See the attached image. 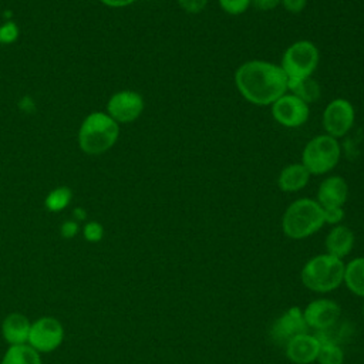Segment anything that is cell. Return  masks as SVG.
<instances>
[{
    "label": "cell",
    "instance_id": "7a4b0ae2",
    "mask_svg": "<svg viewBox=\"0 0 364 364\" xmlns=\"http://www.w3.org/2000/svg\"><path fill=\"white\" fill-rule=\"evenodd\" d=\"M324 225V212L316 199L300 198L293 200L282 218L283 233L294 240L306 239Z\"/></svg>",
    "mask_w": 364,
    "mask_h": 364
},
{
    "label": "cell",
    "instance_id": "83f0119b",
    "mask_svg": "<svg viewBox=\"0 0 364 364\" xmlns=\"http://www.w3.org/2000/svg\"><path fill=\"white\" fill-rule=\"evenodd\" d=\"M280 4L284 7L286 11L296 14V13H300L306 9L307 0H282Z\"/></svg>",
    "mask_w": 364,
    "mask_h": 364
},
{
    "label": "cell",
    "instance_id": "7c38bea8",
    "mask_svg": "<svg viewBox=\"0 0 364 364\" xmlns=\"http://www.w3.org/2000/svg\"><path fill=\"white\" fill-rule=\"evenodd\" d=\"M307 324L303 317V310L297 306L290 307L280 314L270 328V338L277 346H286L296 336L307 333Z\"/></svg>",
    "mask_w": 364,
    "mask_h": 364
},
{
    "label": "cell",
    "instance_id": "d6986e66",
    "mask_svg": "<svg viewBox=\"0 0 364 364\" xmlns=\"http://www.w3.org/2000/svg\"><path fill=\"white\" fill-rule=\"evenodd\" d=\"M287 92L310 104L318 100L321 90L318 82L311 75V77H303V78H287Z\"/></svg>",
    "mask_w": 364,
    "mask_h": 364
},
{
    "label": "cell",
    "instance_id": "484cf974",
    "mask_svg": "<svg viewBox=\"0 0 364 364\" xmlns=\"http://www.w3.org/2000/svg\"><path fill=\"white\" fill-rule=\"evenodd\" d=\"M324 212V223L328 225H340V222L344 219V209L343 208H328L323 209Z\"/></svg>",
    "mask_w": 364,
    "mask_h": 364
},
{
    "label": "cell",
    "instance_id": "3957f363",
    "mask_svg": "<svg viewBox=\"0 0 364 364\" xmlns=\"http://www.w3.org/2000/svg\"><path fill=\"white\" fill-rule=\"evenodd\" d=\"M344 277V262L328 253L317 255L306 262L300 279L304 287L314 293L336 290Z\"/></svg>",
    "mask_w": 364,
    "mask_h": 364
},
{
    "label": "cell",
    "instance_id": "9c48e42d",
    "mask_svg": "<svg viewBox=\"0 0 364 364\" xmlns=\"http://www.w3.org/2000/svg\"><path fill=\"white\" fill-rule=\"evenodd\" d=\"M144 105V98L139 92L124 90L111 95L107 102V114L117 124H129L139 118Z\"/></svg>",
    "mask_w": 364,
    "mask_h": 364
},
{
    "label": "cell",
    "instance_id": "603a6c76",
    "mask_svg": "<svg viewBox=\"0 0 364 364\" xmlns=\"http://www.w3.org/2000/svg\"><path fill=\"white\" fill-rule=\"evenodd\" d=\"M219 7L230 16H239L245 13L249 6L252 4V0H218Z\"/></svg>",
    "mask_w": 364,
    "mask_h": 364
},
{
    "label": "cell",
    "instance_id": "8992f818",
    "mask_svg": "<svg viewBox=\"0 0 364 364\" xmlns=\"http://www.w3.org/2000/svg\"><path fill=\"white\" fill-rule=\"evenodd\" d=\"M320 61V51L310 40H297L283 53L280 67L287 78L311 77Z\"/></svg>",
    "mask_w": 364,
    "mask_h": 364
},
{
    "label": "cell",
    "instance_id": "1f68e13d",
    "mask_svg": "<svg viewBox=\"0 0 364 364\" xmlns=\"http://www.w3.org/2000/svg\"><path fill=\"white\" fill-rule=\"evenodd\" d=\"M363 314H364V303H363Z\"/></svg>",
    "mask_w": 364,
    "mask_h": 364
},
{
    "label": "cell",
    "instance_id": "7402d4cb",
    "mask_svg": "<svg viewBox=\"0 0 364 364\" xmlns=\"http://www.w3.org/2000/svg\"><path fill=\"white\" fill-rule=\"evenodd\" d=\"M71 200V191L67 186H60L53 189L46 198V206L51 212L63 210Z\"/></svg>",
    "mask_w": 364,
    "mask_h": 364
},
{
    "label": "cell",
    "instance_id": "277c9868",
    "mask_svg": "<svg viewBox=\"0 0 364 364\" xmlns=\"http://www.w3.org/2000/svg\"><path fill=\"white\" fill-rule=\"evenodd\" d=\"M119 125L105 112H92L85 117L80 127L78 144L88 155H100L117 142Z\"/></svg>",
    "mask_w": 364,
    "mask_h": 364
},
{
    "label": "cell",
    "instance_id": "4dcf8cb0",
    "mask_svg": "<svg viewBox=\"0 0 364 364\" xmlns=\"http://www.w3.org/2000/svg\"><path fill=\"white\" fill-rule=\"evenodd\" d=\"M134 1L136 0H101V3H104L105 6L108 7H125V6H129L132 4Z\"/></svg>",
    "mask_w": 364,
    "mask_h": 364
},
{
    "label": "cell",
    "instance_id": "30bf717a",
    "mask_svg": "<svg viewBox=\"0 0 364 364\" xmlns=\"http://www.w3.org/2000/svg\"><path fill=\"white\" fill-rule=\"evenodd\" d=\"M63 337H64V330L61 323L57 318L41 317L31 324L28 343L37 351L50 353L61 344Z\"/></svg>",
    "mask_w": 364,
    "mask_h": 364
},
{
    "label": "cell",
    "instance_id": "ba28073f",
    "mask_svg": "<svg viewBox=\"0 0 364 364\" xmlns=\"http://www.w3.org/2000/svg\"><path fill=\"white\" fill-rule=\"evenodd\" d=\"M270 111L273 119L286 128L301 127L307 122L310 115L309 104L290 92H286L277 98L270 105Z\"/></svg>",
    "mask_w": 364,
    "mask_h": 364
},
{
    "label": "cell",
    "instance_id": "4fadbf2b",
    "mask_svg": "<svg viewBox=\"0 0 364 364\" xmlns=\"http://www.w3.org/2000/svg\"><path fill=\"white\" fill-rule=\"evenodd\" d=\"M348 196L347 181L340 175L324 178L317 189L316 200L323 209L343 208Z\"/></svg>",
    "mask_w": 364,
    "mask_h": 364
},
{
    "label": "cell",
    "instance_id": "52a82bcc",
    "mask_svg": "<svg viewBox=\"0 0 364 364\" xmlns=\"http://www.w3.org/2000/svg\"><path fill=\"white\" fill-rule=\"evenodd\" d=\"M355 121V111L353 104L346 98L331 100L323 111V128L327 135L341 138L350 132Z\"/></svg>",
    "mask_w": 364,
    "mask_h": 364
},
{
    "label": "cell",
    "instance_id": "4316f807",
    "mask_svg": "<svg viewBox=\"0 0 364 364\" xmlns=\"http://www.w3.org/2000/svg\"><path fill=\"white\" fill-rule=\"evenodd\" d=\"M84 236L90 242H97L102 237V226L98 222H90L84 228Z\"/></svg>",
    "mask_w": 364,
    "mask_h": 364
},
{
    "label": "cell",
    "instance_id": "6da1fadb",
    "mask_svg": "<svg viewBox=\"0 0 364 364\" xmlns=\"http://www.w3.org/2000/svg\"><path fill=\"white\" fill-rule=\"evenodd\" d=\"M233 78L239 94L253 105H272L287 92V75L272 61H245L236 68Z\"/></svg>",
    "mask_w": 364,
    "mask_h": 364
},
{
    "label": "cell",
    "instance_id": "9a60e30c",
    "mask_svg": "<svg viewBox=\"0 0 364 364\" xmlns=\"http://www.w3.org/2000/svg\"><path fill=\"white\" fill-rule=\"evenodd\" d=\"M324 246L328 255L343 259L353 250L354 233L346 225H336L327 233Z\"/></svg>",
    "mask_w": 364,
    "mask_h": 364
},
{
    "label": "cell",
    "instance_id": "ffe728a7",
    "mask_svg": "<svg viewBox=\"0 0 364 364\" xmlns=\"http://www.w3.org/2000/svg\"><path fill=\"white\" fill-rule=\"evenodd\" d=\"M318 338V353L316 357V361L318 364H343L344 363V353L338 343L334 340L316 333L314 334Z\"/></svg>",
    "mask_w": 364,
    "mask_h": 364
},
{
    "label": "cell",
    "instance_id": "f546056e",
    "mask_svg": "<svg viewBox=\"0 0 364 364\" xmlns=\"http://www.w3.org/2000/svg\"><path fill=\"white\" fill-rule=\"evenodd\" d=\"M77 223L75 222H65L61 228V233L65 236V237H73L75 233H77Z\"/></svg>",
    "mask_w": 364,
    "mask_h": 364
},
{
    "label": "cell",
    "instance_id": "cb8c5ba5",
    "mask_svg": "<svg viewBox=\"0 0 364 364\" xmlns=\"http://www.w3.org/2000/svg\"><path fill=\"white\" fill-rule=\"evenodd\" d=\"M18 37V27L13 21H7L0 26V43L1 44H11Z\"/></svg>",
    "mask_w": 364,
    "mask_h": 364
},
{
    "label": "cell",
    "instance_id": "ac0fdd59",
    "mask_svg": "<svg viewBox=\"0 0 364 364\" xmlns=\"http://www.w3.org/2000/svg\"><path fill=\"white\" fill-rule=\"evenodd\" d=\"M343 283L351 293L364 297V256L355 257L344 264Z\"/></svg>",
    "mask_w": 364,
    "mask_h": 364
},
{
    "label": "cell",
    "instance_id": "5b68a950",
    "mask_svg": "<svg viewBox=\"0 0 364 364\" xmlns=\"http://www.w3.org/2000/svg\"><path fill=\"white\" fill-rule=\"evenodd\" d=\"M341 156V146L337 138L327 134L311 138L301 154V164L311 175H324L333 171Z\"/></svg>",
    "mask_w": 364,
    "mask_h": 364
},
{
    "label": "cell",
    "instance_id": "f1b7e54d",
    "mask_svg": "<svg viewBox=\"0 0 364 364\" xmlns=\"http://www.w3.org/2000/svg\"><path fill=\"white\" fill-rule=\"evenodd\" d=\"M282 0H252V4L259 9V10H263V11H267V10H273L276 9L279 4H280Z\"/></svg>",
    "mask_w": 364,
    "mask_h": 364
},
{
    "label": "cell",
    "instance_id": "5bb4252c",
    "mask_svg": "<svg viewBox=\"0 0 364 364\" xmlns=\"http://www.w3.org/2000/svg\"><path fill=\"white\" fill-rule=\"evenodd\" d=\"M318 338L314 334H300L284 346L286 357L293 364H311L318 353Z\"/></svg>",
    "mask_w": 364,
    "mask_h": 364
},
{
    "label": "cell",
    "instance_id": "e0dca14e",
    "mask_svg": "<svg viewBox=\"0 0 364 364\" xmlns=\"http://www.w3.org/2000/svg\"><path fill=\"white\" fill-rule=\"evenodd\" d=\"M30 327L31 324L28 323L26 316L13 313L4 318L1 330L7 343L14 346V344H24L26 341H28Z\"/></svg>",
    "mask_w": 364,
    "mask_h": 364
},
{
    "label": "cell",
    "instance_id": "8fae6325",
    "mask_svg": "<svg viewBox=\"0 0 364 364\" xmlns=\"http://www.w3.org/2000/svg\"><path fill=\"white\" fill-rule=\"evenodd\" d=\"M340 316V306L330 299H316L310 301L303 310V317L307 327L314 328L317 333H324L333 328Z\"/></svg>",
    "mask_w": 364,
    "mask_h": 364
},
{
    "label": "cell",
    "instance_id": "2e32d148",
    "mask_svg": "<svg viewBox=\"0 0 364 364\" xmlns=\"http://www.w3.org/2000/svg\"><path fill=\"white\" fill-rule=\"evenodd\" d=\"M311 173L307 171V168L301 162H294L290 165H286L277 178V185L283 192H299L306 188V185L310 181Z\"/></svg>",
    "mask_w": 364,
    "mask_h": 364
},
{
    "label": "cell",
    "instance_id": "44dd1931",
    "mask_svg": "<svg viewBox=\"0 0 364 364\" xmlns=\"http://www.w3.org/2000/svg\"><path fill=\"white\" fill-rule=\"evenodd\" d=\"M1 364H41V358L31 346L14 344L6 351Z\"/></svg>",
    "mask_w": 364,
    "mask_h": 364
},
{
    "label": "cell",
    "instance_id": "d4e9b609",
    "mask_svg": "<svg viewBox=\"0 0 364 364\" xmlns=\"http://www.w3.org/2000/svg\"><path fill=\"white\" fill-rule=\"evenodd\" d=\"M176 1L183 11L189 14H198L206 7L209 0H176Z\"/></svg>",
    "mask_w": 364,
    "mask_h": 364
}]
</instances>
